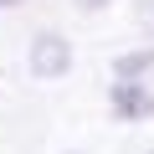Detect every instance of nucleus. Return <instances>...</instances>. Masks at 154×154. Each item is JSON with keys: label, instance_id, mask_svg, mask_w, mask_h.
<instances>
[{"label": "nucleus", "instance_id": "nucleus-5", "mask_svg": "<svg viewBox=\"0 0 154 154\" xmlns=\"http://www.w3.org/2000/svg\"><path fill=\"white\" fill-rule=\"evenodd\" d=\"M77 5H82V11H103L108 0H77Z\"/></svg>", "mask_w": 154, "mask_h": 154}, {"label": "nucleus", "instance_id": "nucleus-4", "mask_svg": "<svg viewBox=\"0 0 154 154\" xmlns=\"http://www.w3.org/2000/svg\"><path fill=\"white\" fill-rule=\"evenodd\" d=\"M134 11H139V21H149V26H154V0H139Z\"/></svg>", "mask_w": 154, "mask_h": 154}, {"label": "nucleus", "instance_id": "nucleus-2", "mask_svg": "<svg viewBox=\"0 0 154 154\" xmlns=\"http://www.w3.org/2000/svg\"><path fill=\"white\" fill-rule=\"evenodd\" d=\"M113 113L128 118V123L154 113V93H144V77H118V88H113Z\"/></svg>", "mask_w": 154, "mask_h": 154}, {"label": "nucleus", "instance_id": "nucleus-3", "mask_svg": "<svg viewBox=\"0 0 154 154\" xmlns=\"http://www.w3.org/2000/svg\"><path fill=\"white\" fill-rule=\"evenodd\" d=\"M113 72H118V77H144V72H154V46H144V51H123V57L113 62Z\"/></svg>", "mask_w": 154, "mask_h": 154}, {"label": "nucleus", "instance_id": "nucleus-1", "mask_svg": "<svg viewBox=\"0 0 154 154\" xmlns=\"http://www.w3.org/2000/svg\"><path fill=\"white\" fill-rule=\"evenodd\" d=\"M72 67V46L57 36V31H41L36 41H31V72L36 77H62Z\"/></svg>", "mask_w": 154, "mask_h": 154}, {"label": "nucleus", "instance_id": "nucleus-6", "mask_svg": "<svg viewBox=\"0 0 154 154\" xmlns=\"http://www.w3.org/2000/svg\"><path fill=\"white\" fill-rule=\"evenodd\" d=\"M0 5H21V0H0Z\"/></svg>", "mask_w": 154, "mask_h": 154}]
</instances>
